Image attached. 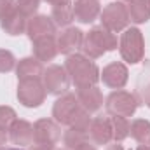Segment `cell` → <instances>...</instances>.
<instances>
[{
	"label": "cell",
	"mask_w": 150,
	"mask_h": 150,
	"mask_svg": "<svg viewBox=\"0 0 150 150\" xmlns=\"http://www.w3.org/2000/svg\"><path fill=\"white\" fill-rule=\"evenodd\" d=\"M68 75H72V80L77 86V89H86V87H93L98 79H100V72L98 67L86 56L80 54H72L67 59L65 65Z\"/></svg>",
	"instance_id": "1"
},
{
	"label": "cell",
	"mask_w": 150,
	"mask_h": 150,
	"mask_svg": "<svg viewBox=\"0 0 150 150\" xmlns=\"http://www.w3.org/2000/svg\"><path fill=\"white\" fill-rule=\"evenodd\" d=\"M115 47H117V37L105 26L93 28L82 40V49L89 58H100L103 52L113 51Z\"/></svg>",
	"instance_id": "2"
},
{
	"label": "cell",
	"mask_w": 150,
	"mask_h": 150,
	"mask_svg": "<svg viewBox=\"0 0 150 150\" xmlns=\"http://www.w3.org/2000/svg\"><path fill=\"white\" fill-rule=\"evenodd\" d=\"M120 54L127 63H138L143 56V38L138 28H129L120 37Z\"/></svg>",
	"instance_id": "3"
},
{
	"label": "cell",
	"mask_w": 150,
	"mask_h": 150,
	"mask_svg": "<svg viewBox=\"0 0 150 150\" xmlns=\"http://www.w3.org/2000/svg\"><path fill=\"white\" fill-rule=\"evenodd\" d=\"M101 23L107 30L110 32H120L127 26L129 23V14H127V7L122 2H113L108 7L103 9L101 12Z\"/></svg>",
	"instance_id": "4"
},
{
	"label": "cell",
	"mask_w": 150,
	"mask_h": 150,
	"mask_svg": "<svg viewBox=\"0 0 150 150\" xmlns=\"http://www.w3.org/2000/svg\"><path fill=\"white\" fill-rule=\"evenodd\" d=\"M138 103L134 100L133 94L126 93V91H115L108 96L107 100V110L113 117H131L136 110Z\"/></svg>",
	"instance_id": "5"
},
{
	"label": "cell",
	"mask_w": 150,
	"mask_h": 150,
	"mask_svg": "<svg viewBox=\"0 0 150 150\" xmlns=\"http://www.w3.org/2000/svg\"><path fill=\"white\" fill-rule=\"evenodd\" d=\"M18 98L25 107H38L45 98V89L38 79H26L19 82Z\"/></svg>",
	"instance_id": "6"
},
{
	"label": "cell",
	"mask_w": 150,
	"mask_h": 150,
	"mask_svg": "<svg viewBox=\"0 0 150 150\" xmlns=\"http://www.w3.org/2000/svg\"><path fill=\"white\" fill-rule=\"evenodd\" d=\"M79 112H80V105H79V100L74 94H65L63 98H59L54 103V108H52L54 119L65 126H70Z\"/></svg>",
	"instance_id": "7"
},
{
	"label": "cell",
	"mask_w": 150,
	"mask_h": 150,
	"mask_svg": "<svg viewBox=\"0 0 150 150\" xmlns=\"http://www.w3.org/2000/svg\"><path fill=\"white\" fill-rule=\"evenodd\" d=\"M44 80H45V91L51 94H61L68 89V75L65 68L58 65H52L45 70Z\"/></svg>",
	"instance_id": "8"
},
{
	"label": "cell",
	"mask_w": 150,
	"mask_h": 150,
	"mask_svg": "<svg viewBox=\"0 0 150 150\" xmlns=\"http://www.w3.org/2000/svg\"><path fill=\"white\" fill-rule=\"evenodd\" d=\"M87 136L94 145H107L112 140V124L110 117H96L91 120Z\"/></svg>",
	"instance_id": "9"
},
{
	"label": "cell",
	"mask_w": 150,
	"mask_h": 150,
	"mask_svg": "<svg viewBox=\"0 0 150 150\" xmlns=\"http://www.w3.org/2000/svg\"><path fill=\"white\" fill-rule=\"evenodd\" d=\"M9 138L14 145L25 147L33 143V126L26 120H14L9 127Z\"/></svg>",
	"instance_id": "10"
},
{
	"label": "cell",
	"mask_w": 150,
	"mask_h": 150,
	"mask_svg": "<svg viewBox=\"0 0 150 150\" xmlns=\"http://www.w3.org/2000/svg\"><path fill=\"white\" fill-rule=\"evenodd\" d=\"M101 79H103L105 86L113 87V89H120L127 82V68L122 63H110L108 67H105Z\"/></svg>",
	"instance_id": "11"
},
{
	"label": "cell",
	"mask_w": 150,
	"mask_h": 150,
	"mask_svg": "<svg viewBox=\"0 0 150 150\" xmlns=\"http://www.w3.org/2000/svg\"><path fill=\"white\" fill-rule=\"evenodd\" d=\"M61 136L59 127L47 119L37 120L33 126V140L35 142H42V143H54L58 138Z\"/></svg>",
	"instance_id": "12"
},
{
	"label": "cell",
	"mask_w": 150,
	"mask_h": 150,
	"mask_svg": "<svg viewBox=\"0 0 150 150\" xmlns=\"http://www.w3.org/2000/svg\"><path fill=\"white\" fill-rule=\"evenodd\" d=\"M82 32L79 28H67L65 32L59 33L58 37V51L63 52V54H72L74 51H77L80 45H82Z\"/></svg>",
	"instance_id": "13"
},
{
	"label": "cell",
	"mask_w": 150,
	"mask_h": 150,
	"mask_svg": "<svg viewBox=\"0 0 150 150\" xmlns=\"http://www.w3.org/2000/svg\"><path fill=\"white\" fill-rule=\"evenodd\" d=\"M77 100H79V105H80L87 113L100 110L101 105H103L101 93H100V89H96L94 86H93V87H86V89H79V91H77Z\"/></svg>",
	"instance_id": "14"
},
{
	"label": "cell",
	"mask_w": 150,
	"mask_h": 150,
	"mask_svg": "<svg viewBox=\"0 0 150 150\" xmlns=\"http://www.w3.org/2000/svg\"><path fill=\"white\" fill-rule=\"evenodd\" d=\"M54 30H56V25L47 16H37V18H33L26 25V32H28V35H30L32 40H37V38H42V37H49V35L54 33Z\"/></svg>",
	"instance_id": "15"
},
{
	"label": "cell",
	"mask_w": 150,
	"mask_h": 150,
	"mask_svg": "<svg viewBox=\"0 0 150 150\" xmlns=\"http://www.w3.org/2000/svg\"><path fill=\"white\" fill-rule=\"evenodd\" d=\"M100 14L98 0H79L74 7V19L80 23H91Z\"/></svg>",
	"instance_id": "16"
},
{
	"label": "cell",
	"mask_w": 150,
	"mask_h": 150,
	"mask_svg": "<svg viewBox=\"0 0 150 150\" xmlns=\"http://www.w3.org/2000/svg\"><path fill=\"white\" fill-rule=\"evenodd\" d=\"M33 51H35V56L42 61H51L56 54H58V44L52 35L49 37H42L33 40Z\"/></svg>",
	"instance_id": "17"
},
{
	"label": "cell",
	"mask_w": 150,
	"mask_h": 150,
	"mask_svg": "<svg viewBox=\"0 0 150 150\" xmlns=\"http://www.w3.org/2000/svg\"><path fill=\"white\" fill-rule=\"evenodd\" d=\"M129 19L134 23H145L150 19V2L149 0H129L127 5Z\"/></svg>",
	"instance_id": "18"
},
{
	"label": "cell",
	"mask_w": 150,
	"mask_h": 150,
	"mask_svg": "<svg viewBox=\"0 0 150 150\" xmlns=\"http://www.w3.org/2000/svg\"><path fill=\"white\" fill-rule=\"evenodd\" d=\"M44 72L42 65L38 59L33 58H25L19 61L18 65V79L19 80H26V79H38Z\"/></svg>",
	"instance_id": "19"
},
{
	"label": "cell",
	"mask_w": 150,
	"mask_h": 150,
	"mask_svg": "<svg viewBox=\"0 0 150 150\" xmlns=\"http://www.w3.org/2000/svg\"><path fill=\"white\" fill-rule=\"evenodd\" d=\"M25 19H26L25 16H21L18 11H14V12H11L7 18L2 19V28H4L9 35H19V33H23V32L26 30V21H25Z\"/></svg>",
	"instance_id": "20"
},
{
	"label": "cell",
	"mask_w": 150,
	"mask_h": 150,
	"mask_svg": "<svg viewBox=\"0 0 150 150\" xmlns=\"http://www.w3.org/2000/svg\"><path fill=\"white\" fill-rule=\"evenodd\" d=\"M131 136L140 143V145H149L150 143V122L145 119H138L131 124L129 127Z\"/></svg>",
	"instance_id": "21"
},
{
	"label": "cell",
	"mask_w": 150,
	"mask_h": 150,
	"mask_svg": "<svg viewBox=\"0 0 150 150\" xmlns=\"http://www.w3.org/2000/svg\"><path fill=\"white\" fill-rule=\"evenodd\" d=\"M65 145L67 149L70 150H75L86 143H89V136H87V131H80V129H74L70 127L67 133H65Z\"/></svg>",
	"instance_id": "22"
},
{
	"label": "cell",
	"mask_w": 150,
	"mask_h": 150,
	"mask_svg": "<svg viewBox=\"0 0 150 150\" xmlns=\"http://www.w3.org/2000/svg\"><path fill=\"white\" fill-rule=\"evenodd\" d=\"M52 19H54V25H58V26L70 25L74 21V7H70L68 4L54 7L52 9Z\"/></svg>",
	"instance_id": "23"
},
{
	"label": "cell",
	"mask_w": 150,
	"mask_h": 150,
	"mask_svg": "<svg viewBox=\"0 0 150 150\" xmlns=\"http://www.w3.org/2000/svg\"><path fill=\"white\" fill-rule=\"evenodd\" d=\"M110 124H112V138L120 142L129 134V122L126 117H110Z\"/></svg>",
	"instance_id": "24"
},
{
	"label": "cell",
	"mask_w": 150,
	"mask_h": 150,
	"mask_svg": "<svg viewBox=\"0 0 150 150\" xmlns=\"http://www.w3.org/2000/svg\"><path fill=\"white\" fill-rule=\"evenodd\" d=\"M38 2H40V0H18L16 9H18V12H19L21 16L28 18V16H32V14L37 11Z\"/></svg>",
	"instance_id": "25"
},
{
	"label": "cell",
	"mask_w": 150,
	"mask_h": 150,
	"mask_svg": "<svg viewBox=\"0 0 150 150\" xmlns=\"http://www.w3.org/2000/svg\"><path fill=\"white\" fill-rule=\"evenodd\" d=\"M14 68V56L9 51H0V72H11Z\"/></svg>",
	"instance_id": "26"
},
{
	"label": "cell",
	"mask_w": 150,
	"mask_h": 150,
	"mask_svg": "<svg viewBox=\"0 0 150 150\" xmlns=\"http://www.w3.org/2000/svg\"><path fill=\"white\" fill-rule=\"evenodd\" d=\"M16 120V112L9 107H0V126L9 127Z\"/></svg>",
	"instance_id": "27"
},
{
	"label": "cell",
	"mask_w": 150,
	"mask_h": 150,
	"mask_svg": "<svg viewBox=\"0 0 150 150\" xmlns=\"http://www.w3.org/2000/svg\"><path fill=\"white\" fill-rule=\"evenodd\" d=\"M138 93L142 94V100L145 101V105L150 107V80H145V84H138Z\"/></svg>",
	"instance_id": "28"
},
{
	"label": "cell",
	"mask_w": 150,
	"mask_h": 150,
	"mask_svg": "<svg viewBox=\"0 0 150 150\" xmlns=\"http://www.w3.org/2000/svg\"><path fill=\"white\" fill-rule=\"evenodd\" d=\"M11 12H14V2L12 0H0V19L7 18Z\"/></svg>",
	"instance_id": "29"
},
{
	"label": "cell",
	"mask_w": 150,
	"mask_h": 150,
	"mask_svg": "<svg viewBox=\"0 0 150 150\" xmlns=\"http://www.w3.org/2000/svg\"><path fill=\"white\" fill-rule=\"evenodd\" d=\"M30 150H52V143L37 142V143H32V145H30Z\"/></svg>",
	"instance_id": "30"
},
{
	"label": "cell",
	"mask_w": 150,
	"mask_h": 150,
	"mask_svg": "<svg viewBox=\"0 0 150 150\" xmlns=\"http://www.w3.org/2000/svg\"><path fill=\"white\" fill-rule=\"evenodd\" d=\"M5 142H7V131L4 126H0V147L5 145Z\"/></svg>",
	"instance_id": "31"
},
{
	"label": "cell",
	"mask_w": 150,
	"mask_h": 150,
	"mask_svg": "<svg viewBox=\"0 0 150 150\" xmlns=\"http://www.w3.org/2000/svg\"><path fill=\"white\" fill-rule=\"evenodd\" d=\"M47 4H51L52 7H58V5H65V4H68V0H45Z\"/></svg>",
	"instance_id": "32"
},
{
	"label": "cell",
	"mask_w": 150,
	"mask_h": 150,
	"mask_svg": "<svg viewBox=\"0 0 150 150\" xmlns=\"http://www.w3.org/2000/svg\"><path fill=\"white\" fill-rule=\"evenodd\" d=\"M75 150H96L94 147H91L89 143H86V145H82V147H79V149H75Z\"/></svg>",
	"instance_id": "33"
},
{
	"label": "cell",
	"mask_w": 150,
	"mask_h": 150,
	"mask_svg": "<svg viewBox=\"0 0 150 150\" xmlns=\"http://www.w3.org/2000/svg\"><path fill=\"white\" fill-rule=\"evenodd\" d=\"M107 150H124V149H122V145H112V147H108Z\"/></svg>",
	"instance_id": "34"
},
{
	"label": "cell",
	"mask_w": 150,
	"mask_h": 150,
	"mask_svg": "<svg viewBox=\"0 0 150 150\" xmlns=\"http://www.w3.org/2000/svg\"><path fill=\"white\" fill-rule=\"evenodd\" d=\"M138 150H150L147 145H142V147H138Z\"/></svg>",
	"instance_id": "35"
},
{
	"label": "cell",
	"mask_w": 150,
	"mask_h": 150,
	"mask_svg": "<svg viewBox=\"0 0 150 150\" xmlns=\"http://www.w3.org/2000/svg\"><path fill=\"white\" fill-rule=\"evenodd\" d=\"M5 150H23V149H5Z\"/></svg>",
	"instance_id": "36"
},
{
	"label": "cell",
	"mask_w": 150,
	"mask_h": 150,
	"mask_svg": "<svg viewBox=\"0 0 150 150\" xmlns=\"http://www.w3.org/2000/svg\"><path fill=\"white\" fill-rule=\"evenodd\" d=\"M149 68H150V63H149Z\"/></svg>",
	"instance_id": "37"
},
{
	"label": "cell",
	"mask_w": 150,
	"mask_h": 150,
	"mask_svg": "<svg viewBox=\"0 0 150 150\" xmlns=\"http://www.w3.org/2000/svg\"><path fill=\"white\" fill-rule=\"evenodd\" d=\"M149 2H150V0H149Z\"/></svg>",
	"instance_id": "38"
}]
</instances>
